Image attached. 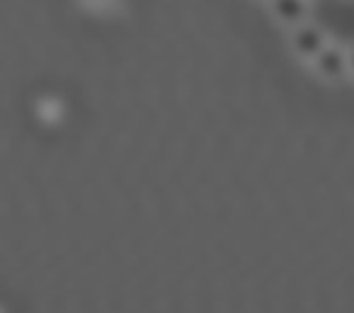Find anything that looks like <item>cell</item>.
<instances>
[{
	"label": "cell",
	"instance_id": "cell-4",
	"mask_svg": "<svg viewBox=\"0 0 354 313\" xmlns=\"http://www.w3.org/2000/svg\"><path fill=\"white\" fill-rule=\"evenodd\" d=\"M347 56H349V73H352V75H354V49H352V51H349V54H347Z\"/></svg>",
	"mask_w": 354,
	"mask_h": 313
},
{
	"label": "cell",
	"instance_id": "cell-1",
	"mask_svg": "<svg viewBox=\"0 0 354 313\" xmlns=\"http://www.w3.org/2000/svg\"><path fill=\"white\" fill-rule=\"evenodd\" d=\"M325 46L328 44H325V37L318 27L299 25L291 32V49H294V54L301 56V59L315 61L325 51Z\"/></svg>",
	"mask_w": 354,
	"mask_h": 313
},
{
	"label": "cell",
	"instance_id": "cell-3",
	"mask_svg": "<svg viewBox=\"0 0 354 313\" xmlns=\"http://www.w3.org/2000/svg\"><path fill=\"white\" fill-rule=\"evenodd\" d=\"M270 10L281 25H289L294 30L299 25H306L308 3L306 0H270Z\"/></svg>",
	"mask_w": 354,
	"mask_h": 313
},
{
	"label": "cell",
	"instance_id": "cell-2",
	"mask_svg": "<svg viewBox=\"0 0 354 313\" xmlns=\"http://www.w3.org/2000/svg\"><path fill=\"white\" fill-rule=\"evenodd\" d=\"M313 64H315V71H318L323 78H330V80H337L349 73V56L344 54V51H339L337 46H325V51Z\"/></svg>",
	"mask_w": 354,
	"mask_h": 313
}]
</instances>
